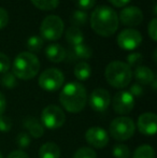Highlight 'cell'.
<instances>
[{"label": "cell", "instance_id": "obj_30", "mask_svg": "<svg viewBox=\"0 0 157 158\" xmlns=\"http://www.w3.org/2000/svg\"><path fill=\"white\" fill-rule=\"evenodd\" d=\"M143 61V55L141 53H131L127 56V64L131 68V67H139L141 66Z\"/></svg>", "mask_w": 157, "mask_h": 158}, {"label": "cell", "instance_id": "obj_35", "mask_svg": "<svg viewBox=\"0 0 157 158\" xmlns=\"http://www.w3.org/2000/svg\"><path fill=\"white\" fill-rule=\"evenodd\" d=\"M128 92L130 93V95H131L134 98L141 97V96L144 94V89H143L142 85H140V84H138V83L132 84V85L130 86V88H129Z\"/></svg>", "mask_w": 157, "mask_h": 158}, {"label": "cell", "instance_id": "obj_17", "mask_svg": "<svg viewBox=\"0 0 157 158\" xmlns=\"http://www.w3.org/2000/svg\"><path fill=\"white\" fill-rule=\"evenodd\" d=\"M132 75H134L136 80L138 81V84H140V85H149L155 80L154 72L149 67L145 66L137 67L134 72L132 73Z\"/></svg>", "mask_w": 157, "mask_h": 158}, {"label": "cell", "instance_id": "obj_18", "mask_svg": "<svg viewBox=\"0 0 157 158\" xmlns=\"http://www.w3.org/2000/svg\"><path fill=\"white\" fill-rule=\"evenodd\" d=\"M24 127L28 130L29 135L34 138H41L44 135L43 125L32 116H28L24 119Z\"/></svg>", "mask_w": 157, "mask_h": 158}, {"label": "cell", "instance_id": "obj_4", "mask_svg": "<svg viewBox=\"0 0 157 158\" xmlns=\"http://www.w3.org/2000/svg\"><path fill=\"white\" fill-rule=\"evenodd\" d=\"M105 77L112 87L125 88L131 82L132 70L126 63L114 60L105 67Z\"/></svg>", "mask_w": 157, "mask_h": 158}, {"label": "cell", "instance_id": "obj_39", "mask_svg": "<svg viewBox=\"0 0 157 158\" xmlns=\"http://www.w3.org/2000/svg\"><path fill=\"white\" fill-rule=\"evenodd\" d=\"M6 97H4V95L0 92V116H1V115H3L4 111H6Z\"/></svg>", "mask_w": 157, "mask_h": 158}, {"label": "cell", "instance_id": "obj_1", "mask_svg": "<svg viewBox=\"0 0 157 158\" xmlns=\"http://www.w3.org/2000/svg\"><path fill=\"white\" fill-rule=\"evenodd\" d=\"M90 26L97 35L111 37L118 29V15L108 6H98L90 15Z\"/></svg>", "mask_w": 157, "mask_h": 158}, {"label": "cell", "instance_id": "obj_29", "mask_svg": "<svg viewBox=\"0 0 157 158\" xmlns=\"http://www.w3.org/2000/svg\"><path fill=\"white\" fill-rule=\"evenodd\" d=\"M15 142H16V145L19 148H26L31 143V138H30V135L27 132H24L23 131V132H19L16 135Z\"/></svg>", "mask_w": 157, "mask_h": 158}, {"label": "cell", "instance_id": "obj_25", "mask_svg": "<svg viewBox=\"0 0 157 158\" xmlns=\"http://www.w3.org/2000/svg\"><path fill=\"white\" fill-rule=\"evenodd\" d=\"M26 45L28 48V51L34 54L36 52H39L42 48V46H43V39L41 37H38V35H32V37H30L27 40Z\"/></svg>", "mask_w": 157, "mask_h": 158}, {"label": "cell", "instance_id": "obj_32", "mask_svg": "<svg viewBox=\"0 0 157 158\" xmlns=\"http://www.w3.org/2000/svg\"><path fill=\"white\" fill-rule=\"evenodd\" d=\"M11 68V61L9 57L3 53H0V73H6L10 70Z\"/></svg>", "mask_w": 157, "mask_h": 158}, {"label": "cell", "instance_id": "obj_33", "mask_svg": "<svg viewBox=\"0 0 157 158\" xmlns=\"http://www.w3.org/2000/svg\"><path fill=\"white\" fill-rule=\"evenodd\" d=\"M74 2L82 11L90 10L96 4V0H74Z\"/></svg>", "mask_w": 157, "mask_h": 158}, {"label": "cell", "instance_id": "obj_15", "mask_svg": "<svg viewBox=\"0 0 157 158\" xmlns=\"http://www.w3.org/2000/svg\"><path fill=\"white\" fill-rule=\"evenodd\" d=\"M93 51L88 45L84 43L79 45L71 46L68 51H66V58L68 61H84L92 57Z\"/></svg>", "mask_w": 157, "mask_h": 158}, {"label": "cell", "instance_id": "obj_16", "mask_svg": "<svg viewBox=\"0 0 157 158\" xmlns=\"http://www.w3.org/2000/svg\"><path fill=\"white\" fill-rule=\"evenodd\" d=\"M45 56L52 63H61L66 59V50L57 43L50 44L45 48Z\"/></svg>", "mask_w": 157, "mask_h": 158}, {"label": "cell", "instance_id": "obj_38", "mask_svg": "<svg viewBox=\"0 0 157 158\" xmlns=\"http://www.w3.org/2000/svg\"><path fill=\"white\" fill-rule=\"evenodd\" d=\"M109 1L112 6H116V8H123L129 3L130 0H109Z\"/></svg>", "mask_w": 157, "mask_h": 158}, {"label": "cell", "instance_id": "obj_27", "mask_svg": "<svg viewBox=\"0 0 157 158\" xmlns=\"http://www.w3.org/2000/svg\"><path fill=\"white\" fill-rule=\"evenodd\" d=\"M112 155L114 158H130V150L125 144H116L113 146Z\"/></svg>", "mask_w": 157, "mask_h": 158}, {"label": "cell", "instance_id": "obj_14", "mask_svg": "<svg viewBox=\"0 0 157 158\" xmlns=\"http://www.w3.org/2000/svg\"><path fill=\"white\" fill-rule=\"evenodd\" d=\"M137 127L142 135H154L157 130V116L153 112H145L138 117Z\"/></svg>", "mask_w": 157, "mask_h": 158}, {"label": "cell", "instance_id": "obj_13", "mask_svg": "<svg viewBox=\"0 0 157 158\" xmlns=\"http://www.w3.org/2000/svg\"><path fill=\"white\" fill-rule=\"evenodd\" d=\"M85 140L95 148H103L109 143V135L101 127H92L85 133Z\"/></svg>", "mask_w": 157, "mask_h": 158}, {"label": "cell", "instance_id": "obj_2", "mask_svg": "<svg viewBox=\"0 0 157 158\" xmlns=\"http://www.w3.org/2000/svg\"><path fill=\"white\" fill-rule=\"evenodd\" d=\"M59 102L68 112H81L87 103V93L85 87L79 82L66 84L59 94Z\"/></svg>", "mask_w": 157, "mask_h": 158}, {"label": "cell", "instance_id": "obj_24", "mask_svg": "<svg viewBox=\"0 0 157 158\" xmlns=\"http://www.w3.org/2000/svg\"><path fill=\"white\" fill-rule=\"evenodd\" d=\"M31 2L36 8L43 11L54 10L59 4V0H31Z\"/></svg>", "mask_w": 157, "mask_h": 158}, {"label": "cell", "instance_id": "obj_19", "mask_svg": "<svg viewBox=\"0 0 157 158\" xmlns=\"http://www.w3.org/2000/svg\"><path fill=\"white\" fill-rule=\"evenodd\" d=\"M60 153V148L54 142H46L39 148L40 158H59Z\"/></svg>", "mask_w": 157, "mask_h": 158}, {"label": "cell", "instance_id": "obj_20", "mask_svg": "<svg viewBox=\"0 0 157 158\" xmlns=\"http://www.w3.org/2000/svg\"><path fill=\"white\" fill-rule=\"evenodd\" d=\"M66 39H67L68 43L71 46L79 45L82 44L84 41V35L82 30L79 27L76 26H70L66 31Z\"/></svg>", "mask_w": 157, "mask_h": 158}, {"label": "cell", "instance_id": "obj_23", "mask_svg": "<svg viewBox=\"0 0 157 158\" xmlns=\"http://www.w3.org/2000/svg\"><path fill=\"white\" fill-rule=\"evenodd\" d=\"M88 21V15L85 11L82 10H76L72 13L71 17H70V22H71L72 26L76 27H82V26L86 25Z\"/></svg>", "mask_w": 157, "mask_h": 158}, {"label": "cell", "instance_id": "obj_34", "mask_svg": "<svg viewBox=\"0 0 157 158\" xmlns=\"http://www.w3.org/2000/svg\"><path fill=\"white\" fill-rule=\"evenodd\" d=\"M147 32H149V35L151 37V39L153 41H156L157 40V19H153L151 22H150L149 26H147Z\"/></svg>", "mask_w": 157, "mask_h": 158}, {"label": "cell", "instance_id": "obj_12", "mask_svg": "<svg viewBox=\"0 0 157 158\" xmlns=\"http://www.w3.org/2000/svg\"><path fill=\"white\" fill-rule=\"evenodd\" d=\"M143 21V12L134 6H128L123 8V10L119 12L118 22H121L123 25L128 27H136L139 26Z\"/></svg>", "mask_w": 157, "mask_h": 158}, {"label": "cell", "instance_id": "obj_40", "mask_svg": "<svg viewBox=\"0 0 157 158\" xmlns=\"http://www.w3.org/2000/svg\"><path fill=\"white\" fill-rule=\"evenodd\" d=\"M151 84H152V87H153V89H154V90H155V89H156V79H155V80H154V81H153V82H152V83H151Z\"/></svg>", "mask_w": 157, "mask_h": 158}, {"label": "cell", "instance_id": "obj_36", "mask_svg": "<svg viewBox=\"0 0 157 158\" xmlns=\"http://www.w3.org/2000/svg\"><path fill=\"white\" fill-rule=\"evenodd\" d=\"M9 23V13L3 8H0V29L4 28Z\"/></svg>", "mask_w": 157, "mask_h": 158}, {"label": "cell", "instance_id": "obj_10", "mask_svg": "<svg viewBox=\"0 0 157 158\" xmlns=\"http://www.w3.org/2000/svg\"><path fill=\"white\" fill-rule=\"evenodd\" d=\"M112 106L118 114H121L123 116L124 114H128L134 110V98L130 95L128 90H121L114 96Z\"/></svg>", "mask_w": 157, "mask_h": 158}, {"label": "cell", "instance_id": "obj_31", "mask_svg": "<svg viewBox=\"0 0 157 158\" xmlns=\"http://www.w3.org/2000/svg\"><path fill=\"white\" fill-rule=\"evenodd\" d=\"M12 128V121L10 117L6 116V115H1L0 116V132H9Z\"/></svg>", "mask_w": 157, "mask_h": 158}, {"label": "cell", "instance_id": "obj_6", "mask_svg": "<svg viewBox=\"0 0 157 158\" xmlns=\"http://www.w3.org/2000/svg\"><path fill=\"white\" fill-rule=\"evenodd\" d=\"M65 24L63 19L57 15H48L42 21L40 26V33L43 40L56 41L63 35Z\"/></svg>", "mask_w": 157, "mask_h": 158}, {"label": "cell", "instance_id": "obj_41", "mask_svg": "<svg viewBox=\"0 0 157 158\" xmlns=\"http://www.w3.org/2000/svg\"><path fill=\"white\" fill-rule=\"evenodd\" d=\"M0 158H3V156H2V154L0 153Z\"/></svg>", "mask_w": 157, "mask_h": 158}, {"label": "cell", "instance_id": "obj_5", "mask_svg": "<svg viewBox=\"0 0 157 158\" xmlns=\"http://www.w3.org/2000/svg\"><path fill=\"white\" fill-rule=\"evenodd\" d=\"M111 137L116 141H126L134 135L136 125L132 118L128 116H118L111 122L109 127Z\"/></svg>", "mask_w": 157, "mask_h": 158}, {"label": "cell", "instance_id": "obj_22", "mask_svg": "<svg viewBox=\"0 0 157 158\" xmlns=\"http://www.w3.org/2000/svg\"><path fill=\"white\" fill-rule=\"evenodd\" d=\"M132 158H155V151L149 144H143L136 148Z\"/></svg>", "mask_w": 157, "mask_h": 158}, {"label": "cell", "instance_id": "obj_9", "mask_svg": "<svg viewBox=\"0 0 157 158\" xmlns=\"http://www.w3.org/2000/svg\"><path fill=\"white\" fill-rule=\"evenodd\" d=\"M142 42V35L140 31L132 28L122 30L118 35V44L125 51L136 50Z\"/></svg>", "mask_w": 157, "mask_h": 158}, {"label": "cell", "instance_id": "obj_26", "mask_svg": "<svg viewBox=\"0 0 157 158\" xmlns=\"http://www.w3.org/2000/svg\"><path fill=\"white\" fill-rule=\"evenodd\" d=\"M16 77L12 72H6L2 74V77H0V84L3 87L8 88V89H12L16 86Z\"/></svg>", "mask_w": 157, "mask_h": 158}, {"label": "cell", "instance_id": "obj_37", "mask_svg": "<svg viewBox=\"0 0 157 158\" xmlns=\"http://www.w3.org/2000/svg\"><path fill=\"white\" fill-rule=\"evenodd\" d=\"M6 158H29V156L23 150H15L13 152H11Z\"/></svg>", "mask_w": 157, "mask_h": 158}, {"label": "cell", "instance_id": "obj_11", "mask_svg": "<svg viewBox=\"0 0 157 158\" xmlns=\"http://www.w3.org/2000/svg\"><path fill=\"white\" fill-rule=\"evenodd\" d=\"M88 102L93 110L102 113L109 108L110 103H111V96H110V93L105 88H96L90 94Z\"/></svg>", "mask_w": 157, "mask_h": 158}, {"label": "cell", "instance_id": "obj_21", "mask_svg": "<svg viewBox=\"0 0 157 158\" xmlns=\"http://www.w3.org/2000/svg\"><path fill=\"white\" fill-rule=\"evenodd\" d=\"M73 72L79 81H86L92 74V68L86 61H80L76 64Z\"/></svg>", "mask_w": 157, "mask_h": 158}, {"label": "cell", "instance_id": "obj_7", "mask_svg": "<svg viewBox=\"0 0 157 158\" xmlns=\"http://www.w3.org/2000/svg\"><path fill=\"white\" fill-rule=\"evenodd\" d=\"M38 82L42 89L46 92H56L63 87L65 77L59 69L48 68L40 74Z\"/></svg>", "mask_w": 157, "mask_h": 158}, {"label": "cell", "instance_id": "obj_3", "mask_svg": "<svg viewBox=\"0 0 157 158\" xmlns=\"http://www.w3.org/2000/svg\"><path fill=\"white\" fill-rule=\"evenodd\" d=\"M40 61L38 57L30 52H22L15 57L12 64V73L15 77L24 81L31 80L38 74Z\"/></svg>", "mask_w": 157, "mask_h": 158}, {"label": "cell", "instance_id": "obj_28", "mask_svg": "<svg viewBox=\"0 0 157 158\" xmlns=\"http://www.w3.org/2000/svg\"><path fill=\"white\" fill-rule=\"evenodd\" d=\"M73 158H97V153L94 148L83 146L74 153Z\"/></svg>", "mask_w": 157, "mask_h": 158}, {"label": "cell", "instance_id": "obj_8", "mask_svg": "<svg viewBox=\"0 0 157 158\" xmlns=\"http://www.w3.org/2000/svg\"><path fill=\"white\" fill-rule=\"evenodd\" d=\"M66 122V115L63 109L55 104H50L42 110L41 124L48 129L60 128Z\"/></svg>", "mask_w": 157, "mask_h": 158}]
</instances>
